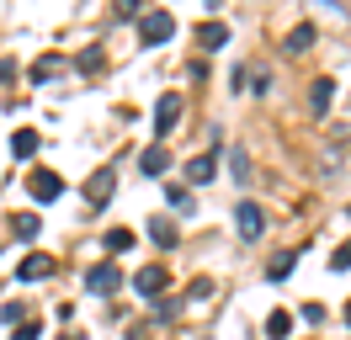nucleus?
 I'll use <instances>...</instances> for the list:
<instances>
[{
    "label": "nucleus",
    "instance_id": "obj_1",
    "mask_svg": "<svg viewBox=\"0 0 351 340\" xmlns=\"http://www.w3.org/2000/svg\"><path fill=\"white\" fill-rule=\"evenodd\" d=\"M165 38H176V16L171 11H144V16H138V42H144V48H160Z\"/></svg>",
    "mask_w": 351,
    "mask_h": 340
},
{
    "label": "nucleus",
    "instance_id": "obj_2",
    "mask_svg": "<svg viewBox=\"0 0 351 340\" xmlns=\"http://www.w3.org/2000/svg\"><path fill=\"white\" fill-rule=\"evenodd\" d=\"M86 287H90L96 298L117 293V287H123V271H117V260H101V266H90V271H86Z\"/></svg>",
    "mask_w": 351,
    "mask_h": 340
},
{
    "label": "nucleus",
    "instance_id": "obj_3",
    "mask_svg": "<svg viewBox=\"0 0 351 340\" xmlns=\"http://www.w3.org/2000/svg\"><path fill=\"white\" fill-rule=\"evenodd\" d=\"M176 123H181V96H176V90H165V96H160V106H154V133L165 138Z\"/></svg>",
    "mask_w": 351,
    "mask_h": 340
},
{
    "label": "nucleus",
    "instance_id": "obj_4",
    "mask_svg": "<svg viewBox=\"0 0 351 340\" xmlns=\"http://www.w3.org/2000/svg\"><path fill=\"white\" fill-rule=\"evenodd\" d=\"M27 191H32L38 202H53V197L64 191V181H59L53 170H32V181H27Z\"/></svg>",
    "mask_w": 351,
    "mask_h": 340
},
{
    "label": "nucleus",
    "instance_id": "obj_5",
    "mask_svg": "<svg viewBox=\"0 0 351 340\" xmlns=\"http://www.w3.org/2000/svg\"><path fill=\"white\" fill-rule=\"evenodd\" d=\"M165 282H171V271H165V266H144V271L133 276V287H138L144 298H160V293H165Z\"/></svg>",
    "mask_w": 351,
    "mask_h": 340
},
{
    "label": "nucleus",
    "instance_id": "obj_6",
    "mask_svg": "<svg viewBox=\"0 0 351 340\" xmlns=\"http://www.w3.org/2000/svg\"><path fill=\"white\" fill-rule=\"evenodd\" d=\"M186 181H192V186H208V181H219V154H197V160L186 165Z\"/></svg>",
    "mask_w": 351,
    "mask_h": 340
},
{
    "label": "nucleus",
    "instance_id": "obj_7",
    "mask_svg": "<svg viewBox=\"0 0 351 340\" xmlns=\"http://www.w3.org/2000/svg\"><path fill=\"white\" fill-rule=\"evenodd\" d=\"M234 218H240V239H261L266 218H261V208H256V202H240V212H234Z\"/></svg>",
    "mask_w": 351,
    "mask_h": 340
},
{
    "label": "nucleus",
    "instance_id": "obj_8",
    "mask_svg": "<svg viewBox=\"0 0 351 340\" xmlns=\"http://www.w3.org/2000/svg\"><path fill=\"white\" fill-rule=\"evenodd\" d=\"M330 101H335V80H314L308 85V112H314V117H325Z\"/></svg>",
    "mask_w": 351,
    "mask_h": 340
},
{
    "label": "nucleus",
    "instance_id": "obj_9",
    "mask_svg": "<svg viewBox=\"0 0 351 340\" xmlns=\"http://www.w3.org/2000/svg\"><path fill=\"white\" fill-rule=\"evenodd\" d=\"M107 197H112V170H96L86 181V202L90 208H107Z\"/></svg>",
    "mask_w": 351,
    "mask_h": 340
},
{
    "label": "nucleus",
    "instance_id": "obj_10",
    "mask_svg": "<svg viewBox=\"0 0 351 340\" xmlns=\"http://www.w3.org/2000/svg\"><path fill=\"white\" fill-rule=\"evenodd\" d=\"M165 165H171V149H165V144H149V149H144V160H138L144 175H160Z\"/></svg>",
    "mask_w": 351,
    "mask_h": 340
},
{
    "label": "nucleus",
    "instance_id": "obj_11",
    "mask_svg": "<svg viewBox=\"0 0 351 340\" xmlns=\"http://www.w3.org/2000/svg\"><path fill=\"white\" fill-rule=\"evenodd\" d=\"M48 271H53V260H48L43 250H32V255H27V260H22V282H43Z\"/></svg>",
    "mask_w": 351,
    "mask_h": 340
},
{
    "label": "nucleus",
    "instance_id": "obj_12",
    "mask_svg": "<svg viewBox=\"0 0 351 340\" xmlns=\"http://www.w3.org/2000/svg\"><path fill=\"white\" fill-rule=\"evenodd\" d=\"M38 229H43L38 212H11V234H16V239H38Z\"/></svg>",
    "mask_w": 351,
    "mask_h": 340
},
{
    "label": "nucleus",
    "instance_id": "obj_13",
    "mask_svg": "<svg viewBox=\"0 0 351 340\" xmlns=\"http://www.w3.org/2000/svg\"><path fill=\"white\" fill-rule=\"evenodd\" d=\"M11 154H16V160H32V154H38V133H32V127H22V133L11 138Z\"/></svg>",
    "mask_w": 351,
    "mask_h": 340
},
{
    "label": "nucleus",
    "instance_id": "obj_14",
    "mask_svg": "<svg viewBox=\"0 0 351 340\" xmlns=\"http://www.w3.org/2000/svg\"><path fill=\"white\" fill-rule=\"evenodd\" d=\"M197 42L202 48H223V42H229V27H223V21H208V27L197 32Z\"/></svg>",
    "mask_w": 351,
    "mask_h": 340
},
{
    "label": "nucleus",
    "instance_id": "obj_15",
    "mask_svg": "<svg viewBox=\"0 0 351 340\" xmlns=\"http://www.w3.org/2000/svg\"><path fill=\"white\" fill-rule=\"evenodd\" d=\"M149 239L171 250V245H176V223H171V218H149Z\"/></svg>",
    "mask_w": 351,
    "mask_h": 340
},
{
    "label": "nucleus",
    "instance_id": "obj_16",
    "mask_svg": "<svg viewBox=\"0 0 351 340\" xmlns=\"http://www.w3.org/2000/svg\"><path fill=\"white\" fill-rule=\"evenodd\" d=\"M59 69H64V59H59V53H43V59L32 64V80H48V75H59Z\"/></svg>",
    "mask_w": 351,
    "mask_h": 340
},
{
    "label": "nucleus",
    "instance_id": "obj_17",
    "mask_svg": "<svg viewBox=\"0 0 351 340\" xmlns=\"http://www.w3.org/2000/svg\"><path fill=\"white\" fill-rule=\"evenodd\" d=\"M308 42H314V27H293L287 32V53H304Z\"/></svg>",
    "mask_w": 351,
    "mask_h": 340
},
{
    "label": "nucleus",
    "instance_id": "obj_18",
    "mask_svg": "<svg viewBox=\"0 0 351 340\" xmlns=\"http://www.w3.org/2000/svg\"><path fill=\"white\" fill-rule=\"evenodd\" d=\"M293 260H298V255H287V250H282L277 260H271V266H266V276H271V282H282V276L293 271Z\"/></svg>",
    "mask_w": 351,
    "mask_h": 340
},
{
    "label": "nucleus",
    "instance_id": "obj_19",
    "mask_svg": "<svg viewBox=\"0 0 351 340\" xmlns=\"http://www.w3.org/2000/svg\"><path fill=\"white\" fill-rule=\"evenodd\" d=\"M229 170H234V181H250V154L234 149V154H229Z\"/></svg>",
    "mask_w": 351,
    "mask_h": 340
},
{
    "label": "nucleus",
    "instance_id": "obj_20",
    "mask_svg": "<svg viewBox=\"0 0 351 340\" xmlns=\"http://www.w3.org/2000/svg\"><path fill=\"white\" fill-rule=\"evenodd\" d=\"M287 330H293V319H287V314H271V319H266V335H271V340H282Z\"/></svg>",
    "mask_w": 351,
    "mask_h": 340
},
{
    "label": "nucleus",
    "instance_id": "obj_21",
    "mask_svg": "<svg viewBox=\"0 0 351 340\" xmlns=\"http://www.w3.org/2000/svg\"><path fill=\"white\" fill-rule=\"evenodd\" d=\"M128 245H133V234H128V229H112V234H107V250H112V255H123Z\"/></svg>",
    "mask_w": 351,
    "mask_h": 340
},
{
    "label": "nucleus",
    "instance_id": "obj_22",
    "mask_svg": "<svg viewBox=\"0 0 351 340\" xmlns=\"http://www.w3.org/2000/svg\"><path fill=\"white\" fill-rule=\"evenodd\" d=\"M330 266H335V271H351V239L341 245V250H335V260H330Z\"/></svg>",
    "mask_w": 351,
    "mask_h": 340
},
{
    "label": "nucleus",
    "instance_id": "obj_23",
    "mask_svg": "<svg viewBox=\"0 0 351 340\" xmlns=\"http://www.w3.org/2000/svg\"><path fill=\"white\" fill-rule=\"evenodd\" d=\"M22 314H27L22 303H5V308H0V319H5V324H22Z\"/></svg>",
    "mask_w": 351,
    "mask_h": 340
},
{
    "label": "nucleus",
    "instance_id": "obj_24",
    "mask_svg": "<svg viewBox=\"0 0 351 340\" xmlns=\"http://www.w3.org/2000/svg\"><path fill=\"white\" fill-rule=\"evenodd\" d=\"M16 340H38V324H16Z\"/></svg>",
    "mask_w": 351,
    "mask_h": 340
},
{
    "label": "nucleus",
    "instance_id": "obj_25",
    "mask_svg": "<svg viewBox=\"0 0 351 340\" xmlns=\"http://www.w3.org/2000/svg\"><path fill=\"white\" fill-rule=\"evenodd\" d=\"M346 324H351V303H346Z\"/></svg>",
    "mask_w": 351,
    "mask_h": 340
},
{
    "label": "nucleus",
    "instance_id": "obj_26",
    "mask_svg": "<svg viewBox=\"0 0 351 340\" xmlns=\"http://www.w3.org/2000/svg\"><path fill=\"white\" fill-rule=\"evenodd\" d=\"M346 218H351V208H346Z\"/></svg>",
    "mask_w": 351,
    "mask_h": 340
}]
</instances>
